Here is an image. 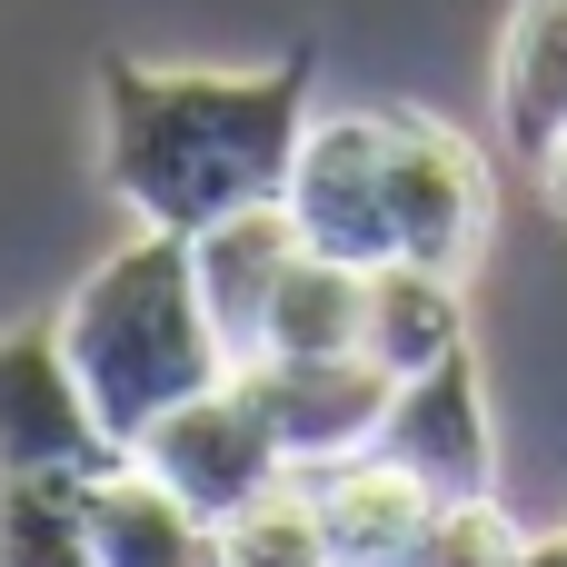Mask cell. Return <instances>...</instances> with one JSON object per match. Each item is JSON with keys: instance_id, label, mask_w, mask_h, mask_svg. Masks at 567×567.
<instances>
[{"instance_id": "1", "label": "cell", "mask_w": 567, "mask_h": 567, "mask_svg": "<svg viewBox=\"0 0 567 567\" xmlns=\"http://www.w3.org/2000/svg\"><path fill=\"white\" fill-rule=\"evenodd\" d=\"M319 50H279L259 70H150L100 60V179L140 229L199 239L209 219L279 199L309 140Z\"/></svg>"}, {"instance_id": "2", "label": "cell", "mask_w": 567, "mask_h": 567, "mask_svg": "<svg viewBox=\"0 0 567 567\" xmlns=\"http://www.w3.org/2000/svg\"><path fill=\"white\" fill-rule=\"evenodd\" d=\"M110 449H130L159 409L199 399L229 379V349L209 329V299H199V269H189V239L179 229H140L120 239L60 309H50Z\"/></svg>"}, {"instance_id": "3", "label": "cell", "mask_w": 567, "mask_h": 567, "mask_svg": "<svg viewBox=\"0 0 567 567\" xmlns=\"http://www.w3.org/2000/svg\"><path fill=\"white\" fill-rule=\"evenodd\" d=\"M379 189H389V259L468 279L488 249V159L439 110H379Z\"/></svg>"}, {"instance_id": "4", "label": "cell", "mask_w": 567, "mask_h": 567, "mask_svg": "<svg viewBox=\"0 0 567 567\" xmlns=\"http://www.w3.org/2000/svg\"><path fill=\"white\" fill-rule=\"evenodd\" d=\"M120 458H140V468H150L169 498H189L209 528H219L229 508H249L259 488L289 478V458H279V439H269V419H259V399H249L239 379H219V389L159 409Z\"/></svg>"}, {"instance_id": "5", "label": "cell", "mask_w": 567, "mask_h": 567, "mask_svg": "<svg viewBox=\"0 0 567 567\" xmlns=\"http://www.w3.org/2000/svg\"><path fill=\"white\" fill-rule=\"evenodd\" d=\"M229 379L259 399V419H269V439H279V458L299 478L379 449V419H389V389H399L369 349H339V359H239Z\"/></svg>"}, {"instance_id": "6", "label": "cell", "mask_w": 567, "mask_h": 567, "mask_svg": "<svg viewBox=\"0 0 567 567\" xmlns=\"http://www.w3.org/2000/svg\"><path fill=\"white\" fill-rule=\"evenodd\" d=\"M379 458H399L429 498H498V419H488L478 349H449V359H429L419 379L389 389Z\"/></svg>"}, {"instance_id": "7", "label": "cell", "mask_w": 567, "mask_h": 567, "mask_svg": "<svg viewBox=\"0 0 567 567\" xmlns=\"http://www.w3.org/2000/svg\"><path fill=\"white\" fill-rule=\"evenodd\" d=\"M279 209L299 229V249L319 259H349V269H379L389 259V189H379V110H319L289 179H279Z\"/></svg>"}, {"instance_id": "8", "label": "cell", "mask_w": 567, "mask_h": 567, "mask_svg": "<svg viewBox=\"0 0 567 567\" xmlns=\"http://www.w3.org/2000/svg\"><path fill=\"white\" fill-rule=\"evenodd\" d=\"M110 458L120 449H110V429H100V409H90L60 329L50 319L0 329V468H80L90 478Z\"/></svg>"}, {"instance_id": "9", "label": "cell", "mask_w": 567, "mask_h": 567, "mask_svg": "<svg viewBox=\"0 0 567 567\" xmlns=\"http://www.w3.org/2000/svg\"><path fill=\"white\" fill-rule=\"evenodd\" d=\"M309 498H319V528H329V558L339 567H419L439 508H449V498H429V488H419L399 458H379V449L319 468Z\"/></svg>"}, {"instance_id": "10", "label": "cell", "mask_w": 567, "mask_h": 567, "mask_svg": "<svg viewBox=\"0 0 567 567\" xmlns=\"http://www.w3.org/2000/svg\"><path fill=\"white\" fill-rule=\"evenodd\" d=\"M289 259H299V229H289L279 199H249V209H229L189 239V269H199V299H209V329H219L229 369L259 349V319H269Z\"/></svg>"}, {"instance_id": "11", "label": "cell", "mask_w": 567, "mask_h": 567, "mask_svg": "<svg viewBox=\"0 0 567 567\" xmlns=\"http://www.w3.org/2000/svg\"><path fill=\"white\" fill-rule=\"evenodd\" d=\"M90 558L100 567H219V528L169 498L140 458L90 468Z\"/></svg>"}, {"instance_id": "12", "label": "cell", "mask_w": 567, "mask_h": 567, "mask_svg": "<svg viewBox=\"0 0 567 567\" xmlns=\"http://www.w3.org/2000/svg\"><path fill=\"white\" fill-rule=\"evenodd\" d=\"M359 349H369L389 379H419L429 359L468 349V289H458L449 269L379 259V269H369V309H359Z\"/></svg>"}, {"instance_id": "13", "label": "cell", "mask_w": 567, "mask_h": 567, "mask_svg": "<svg viewBox=\"0 0 567 567\" xmlns=\"http://www.w3.org/2000/svg\"><path fill=\"white\" fill-rule=\"evenodd\" d=\"M498 130L518 159H538L567 130V0H518L498 30Z\"/></svg>"}, {"instance_id": "14", "label": "cell", "mask_w": 567, "mask_h": 567, "mask_svg": "<svg viewBox=\"0 0 567 567\" xmlns=\"http://www.w3.org/2000/svg\"><path fill=\"white\" fill-rule=\"evenodd\" d=\"M359 309H369V269L299 249L289 279H279V299H269V319H259L249 359H339V349H359Z\"/></svg>"}, {"instance_id": "15", "label": "cell", "mask_w": 567, "mask_h": 567, "mask_svg": "<svg viewBox=\"0 0 567 567\" xmlns=\"http://www.w3.org/2000/svg\"><path fill=\"white\" fill-rule=\"evenodd\" d=\"M0 567H100L80 468H0Z\"/></svg>"}, {"instance_id": "16", "label": "cell", "mask_w": 567, "mask_h": 567, "mask_svg": "<svg viewBox=\"0 0 567 567\" xmlns=\"http://www.w3.org/2000/svg\"><path fill=\"white\" fill-rule=\"evenodd\" d=\"M219 567H339L329 558V528H319V498H309L299 468L279 488H259L249 508L219 518Z\"/></svg>"}, {"instance_id": "17", "label": "cell", "mask_w": 567, "mask_h": 567, "mask_svg": "<svg viewBox=\"0 0 567 567\" xmlns=\"http://www.w3.org/2000/svg\"><path fill=\"white\" fill-rule=\"evenodd\" d=\"M508 548H518V518L498 498H449L419 567H508Z\"/></svg>"}, {"instance_id": "18", "label": "cell", "mask_w": 567, "mask_h": 567, "mask_svg": "<svg viewBox=\"0 0 567 567\" xmlns=\"http://www.w3.org/2000/svg\"><path fill=\"white\" fill-rule=\"evenodd\" d=\"M528 169H538V189H548V199L567 209V130L548 140V150H538V159H528Z\"/></svg>"}, {"instance_id": "19", "label": "cell", "mask_w": 567, "mask_h": 567, "mask_svg": "<svg viewBox=\"0 0 567 567\" xmlns=\"http://www.w3.org/2000/svg\"><path fill=\"white\" fill-rule=\"evenodd\" d=\"M508 567H567V528H548V538H518V548H508Z\"/></svg>"}]
</instances>
